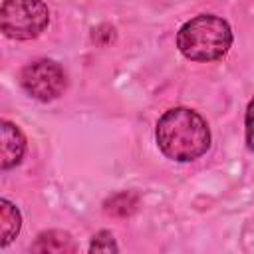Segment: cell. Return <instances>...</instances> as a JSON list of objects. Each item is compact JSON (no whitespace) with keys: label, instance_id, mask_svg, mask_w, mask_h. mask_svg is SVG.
I'll list each match as a JSON object with an SVG mask.
<instances>
[{"label":"cell","instance_id":"cell-1","mask_svg":"<svg viewBox=\"0 0 254 254\" xmlns=\"http://www.w3.org/2000/svg\"><path fill=\"white\" fill-rule=\"evenodd\" d=\"M157 145L165 157L189 163L198 159L210 147V129L206 121L189 107H173L157 121Z\"/></svg>","mask_w":254,"mask_h":254},{"label":"cell","instance_id":"cell-2","mask_svg":"<svg viewBox=\"0 0 254 254\" xmlns=\"http://www.w3.org/2000/svg\"><path fill=\"white\" fill-rule=\"evenodd\" d=\"M232 44V30L226 20L214 14H200L185 22L177 34L181 54L194 62H214Z\"/></svg>","mask_w":254,"mask_h":254},{"label":"cell","instance_id":"cell-3","mask_svg":"<svg viewBox=\"0 0 254 254\" xmlns=\"http://www.w3.org/2000/svg\"><path fill=\"white\" fill-rule=\"evenodd\" d=\"M50 20L44 0H4L0 8V26L8 38L32 40L40 36Z\"/></svg>","mask_w":254,"mask_h":254},{"label":"cell","instance_id":"cell-4","mask_svg":"<svg viewBox=\"0 0 254 254\" xmlns=\"http://www.w3.org/2000/svg\"><path fill=\"white\" fill-rule=\"evenodd\" d=\"M20 83L38 101H52L65 89V73L54 60H36L20 73Z\"/></svg>","mask_w":254,"mask_h":254},{"label":"cell","instance_id":"cell-5","mask_svg":"<svg viewBox=\"0 0 254 254\" xmlns=\"http://www.w3.org/2000/svg\"><path fill=\"white\" fill-rule=\"evenodd\" d=\"M24 153H26V137L22 135V131L10 121H2L0 123V167L8 171L20 165Z\"/></svg>","mask_w":254,"mask_h":254},{"label":"cell","instance_id":"cell-6","mask_svg":"<svg viewBox=\"0 0 254 254\" xmlns=\"http://www.w3.org/2000/svg\"><path fill=\"white\" fill-rule=\"evenodd\" d=\"M34 252H75V244L71 240V236L64 230H48L38 234L36 242L32 244Z\"/></svg>","mask_w":254,"mask_h":254},{"label":"cell","instance_id":"cell-7","mask_svg":"<svg viewBox=\"0 0 254 254\" xmlns=\"http://www.w3.org/2000/svg\"><path fill=\"white\" fill-rule=\"evenodd\" d=\"M0 226H2V240H0L2 246H6L20 232L22 226V216L18 208L8 200H0Z\"/></svg>","mask_w":254,"mask_h":254},{"label":"cell","instance_id":"cell-8","mask_svg":"<svg viewBox=\"0 0 254 254\" xmlns=\"http://www.w3.org/2000/svg\"><path fill=\"white\" fill-rule=\"evenodd\" d=\"M91 252H115L117 250V244L113 240V236L109 232H99L97 236H93V242L89 246Z\"/></svg>","mask_w":254,"mask_h":254},{"label":"cell","instance_id":"cell-9","mask_svg":"<svg viewBox=\"0 0 254 254\" xmlns=\"http://www.w3.org/2000/svg\"><path fill=\"white\" fill-rule=\"evenodd\" d=\"M244 127H246V145H248L250 151H254V97L248 101L246 117H244Z\"/></svg>","mask_w":254,"mask_h":254}]
</instances>
